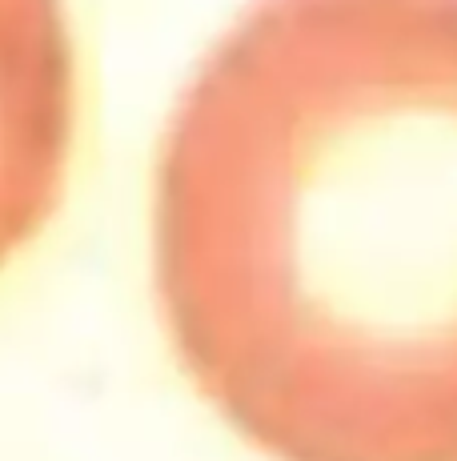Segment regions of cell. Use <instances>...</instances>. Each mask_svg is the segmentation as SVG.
Segmentation results:
<instances>
[{"label":"cell","instance_id":"1","mask_svg":"<svg viewBox=\"0 0 457 461\" xmlns=\"http://www.w3.org/2000/svg\"><path fill=\"white\" fill-rule=\"evenodd\" d=\"M153 285L269 461H457V0H253L165 129Z\"/></svg>","mask_w":457,"mask_h":461},{"label":"cell","instance_id":"2","mask_svg":"<svg viewBox=\"0 0 457 461\" xmlns=\"http://www.w3.org/2000/svg\"><path fill=\"white\" fill-rule=\"evenodd\" d=\"M81 81L65 0H0V273L57 217Z\"/></svg>","mask_w":457,"mask_h":461}]
</instances>
